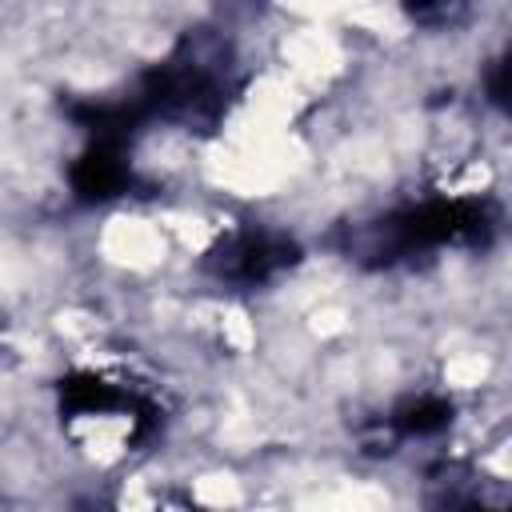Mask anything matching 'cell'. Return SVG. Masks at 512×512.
<instances>
[{"mask_svg": "<svg viewBox=\"0 0 512 512\" xmlns=\"http://www.w3.org/2000/svg\"><path fill=\"white\" fill-rule=\"evenodd\" d=\"M496 228V208L488 200H424L396 212L384 224V244L392 256L444 244H484ZM388 256V260H392Z\"/></svg>", "mask_w": 512, "mask_h": 512, "instance_id": "cell-1", "label": "cell"}, {"mask_svg": "<svg viewBox=\"0 0 512 512\" xmlns=\"http://www.w3.org/2000/svg\"><path fill=\"white\" fill-rule=\"evenodd\" d=\"M140 112V120H184V124H212L224 112V88L220 80L192 64V60H164L140 76L136 96H128Z\"/></svg>", "mask_w": 512, "mask_h": 512, "instance_id": "cell-2", "label": "cell"}, {"mask_svg": "<svg viewBox=\"0 0 512 512\" xmlns=\"http://www.w3.org/2000/svg\"><path fill=\"white\" fill-rule=\"evenodd\" d=\"M296 260H300V248H296L288 236L244 228V232H232L228 240H220V244L208 252L204 268H208L216 280L256 288V284H268V280H276L280 272H288Z\"/></svg>", "mask_w": 512, "mask_h": 512, "instance_id": "cell-3", "label": "cell"}, {"mask_svg": "<svg viewBox=\"0 0 512 512\" xmlns=\"http://www.w3.org/2000/svg\"><path fill=\"white\" fill-rule=\"evenodd\" d=\"M68 184L80 204H104L132 188V164L124 156V144L92 140L68 168Z\"/></svg>", "mask_w": 512, "mask_h": 512, "instance_id": "cell-4", "label": "cell"}, {"mask_svg": "<svg viewBox=\"0 0 512 512\" xmlns=\"http://www.w3.org/2000/svg\"><path fill=\"white\" fill-rule=\"evenodd\" d=\"M56 392H60V408L72 416H104L116 408H136V400L128 392H120L116 384H108L104 376H92V372L64 376L56 384Z\"/></svg>", "mask_w": 512, "mask_h": 512, "instance_id": "cell-5", "label": "cell"}, {"mask_svg": "<svg viewBox=\"0 0 512 512\" xmlns=\"http://www.w3.org/2000/svg\"><path fill=\"white\" fill-rule=\"evenodd\" d=\"M448 420H452V404L444 396H416L392 412V428L400 436H432L448 428Z\"/></svg>", "mask_w": 512, "mask_h": 512, "instance_id": "cell-6", "label": "cell"}, {"mask_svg": "<svg viewBox=\"0 0 512 512\" xmlns=\"http://www.w3.org/2000/svg\"><path fill=\"white\" fill-rule=\"evenodd\" d=\"M504 76H508V64L504 60H496V68H492V76H488V92H492V100L504 108V100H508V84H504Z\"/></svg>", "mask_w": 512, "mask_h": 512, "instance_id": "cell-7", "label": "cell"}, {"mask_svg": "<svg viewBox=\"0 0 512 512\" xmlns=\"http://www.w3.org/2000/svg\"><path fill=\"white\" fill-rule=\"evenodd\" d=\"M444 512H500V508H488V504H480V500H452Z\"/></svg>", "mask_w": 512, "mask_h": 512, "instance_id": "cell-8", "label": "cell"}]
</instances>
